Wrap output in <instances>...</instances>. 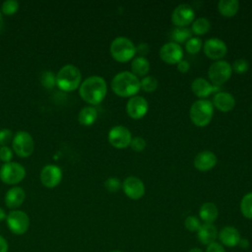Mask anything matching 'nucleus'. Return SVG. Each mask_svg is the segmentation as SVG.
Segmentation results:
<instances>
[{
    "label": "nucleus",
    "mask_w": 252,
    "mask_h": 252,
    "mask_svg": "<svg viewBox=\"0 0 252 252\" xmlns=\"http://www.w3.org/2000/svg\"><path fill=\"white\" fill-rule=\"evenodd\" d=\"M106 93L107 86L105 80L96 75L88 77L79 87V94L81 97L92 106L100 103L104 99Z\"/></svg>",
    "instance_id": "f257e3e1"
},
{
    "label": "nucleus",
    "mask_w": 252,
    "mask_h": 252,
    "mask_svg": "<svg viewBox=\"0 0 252 252\" xmlns=\"http://www.w3.org/2000/svg\"><path fill=\"white\" fill-rule=\"evenodd\" d=\"M111 89L118 96L132 97L141 90L140 80L132 72L123 71L113 77Z\"/></svg>",
    "instance_id": "f03ea898"
},
{
    "label": "nucleus",
    "mask_w": 252,
    "mask_h": 252,
    "mask_svg": "<svg viewBox=\"0 0 252 252\" xmlns=\"http://www.w3.org/2000/svg\"><path fill=\"white\" fill-rule=\"evenodd\" d=\"M82 83L80 69L73 64H66L56 74V86L63 92L77 90Z\"/></svg>",
    "instance_id": "7ed1b4c3"
},
{
    "label": "nucleus",
    "mask_w": 252,
    "mask_h": 252,
    "mask_svg": "<svg viewBox=\"0 0 252 252\" xmlns=\"http://www.w3.org/2000/svg\"><path fill=\"white\" fill-rule=\"evenodd\" d=\"M189 115L191 121L199 127L208 125L214 115V105L208 99H198L192 103Z\"/></svg>",
    "instance_id": "20e7f679"
},
{
    "label": "nucleus",
    "mask_w": 252,
    "mask_h": 252,
    "mask_svg": "<svg viewBox=\"0 0 252 252\" xmlns=\"http://www.w3.org/2000/svg\"><path fill=\"white\" fill-rule=\"evenodd\" d=\"M109 51L112 58L116 61L127 62L134 58L136 54V46L130 38L126 36H117L111 41Z\"/></svg>",
    "instance_id": "39448f33"
},
{
    "label": "nucleus",
    "mask_w": 252,
    "mask_h": 252,
    "mask_svg": "<svg viewBox=\"0 0 252 252\" xmlns=\"http://www.w3.org/2000/svg\"><path fill=\"white\" fill-rule=\"evenodd\" d=\"M26 176V168L19 162H6L0 167V179L3 183L15 185L24 180Z\"/></svg>",
    "instance_id": "423d86ee"
},
{
    "label": "nucleus",
    "mask_w": 252,
    "mask_h": 252,
    "mask_svg": "<svg viewBox=\"0 0 252 252\" xmlns=\"http://www.w3.org/2000/svg\"><path fill=\"white\" fill-rule=\"evenodd\" d=\"M12 148L14 153L20 158L30 157L34 148V142L32 135L27 131H18L14 134L12 141Z\"/></svg>",
    "instance_id": "0eeeda50"
},
{
    "label": "nucleus",
    "mask_w": 252,
    "mask_h": 252,
    "mask_svg": "<svg viewBox=\"0 0 252 252\" xmlns=\"http://www.w3.org/2000/svg\"><path fill=\"white\" fill-rule=\"evenodd\" d=\"M231 73V65L225 60H218L211 64L208 69V76L211 83L218 87L224 84L230 78Z\"/></svg>",
    "instance_id": "6e6552de"
},
{
    "label": "nucleus",
    "mask_w": 252,
    "mask_h": 252,
    "mask_svg": "<svg viewBox=\"0 0 252 252\" xmlns=\"http://www.w3.org/2000/svg\"><path fill=\"white\" fill-rule=\"evenodd\" d=\"M7 226L10 231L16 235H22L26 233L30 227V218L24 212L20 210L11 211L6 218Z\"/></svg>",
    "instance_id": "1a4fd4ad"
},
{
    "label": "nucleus",
    "mask_w": 252,
    "mask_h": 252,
    "mask_svg": "<svg viewBox=\"0 0 252 252\" xmlns=\"http://www.w3.org/2000/svg\"><path fill=\"white\" fill-rule=\"evenodd\" d=\"M108 142L111 146L117 149H124L130 146L132 134L130 130L123 125H116L108 132Z\"/></svg>",
    "instance_id": "9d476101"
},
{
    "label": "nucleus",
    "mask_w": 252,
    "mask_h": 252,
    "mask_svg": "<svg viewBox=\"0 0 252 252\" xmlns=\"http://www.w3.org/2000/svg\"><path fill=\"white\" fill-rule=\"evenodd\" d=\"M62 169L55 164H46L42 167L39 179L42 185L46 188H54L58 186L62 180Z\"/></svg>",
    "instance_id": "9b49d317"
},
{
    "label": "nucleus",
    "mask_w": 252,
    "mask_h": 252,
    "mask_svg": "<svg viewBox=\"0 0 252 252\" xmlns=\"http://www.w3.org/2000/svg\"><path fill=\"white\" fill-rule=\"evenodd\" d=\"M195 19V11L191 5L182 3L176 6L171 14V21L176 27H187Z\"/></svg>",
    "instance_id": "f8f14e48"
},
{
    "label": "nucleus",
    "mask_w": 252,
    "mask_h": 252,
    "mask_svg": "<svg viewBox=\"0 0 252 252\" xmlns=\"http://www.w3.org/2000/svg\"><path fill=\"white\" fill-rule=\"evenodd\" d=\"M122 189L125 195L132 200L142 198L146 191L144 182L137 176H128L125 178L122 183Z\"/></svg>",
    "instance_id": "ddd939ff"
},
{
    "label": "nucleus",
    "mask_w": 252,
    "mask_h": 252,
    "mask_svg": "<svg viewBox=\"0 0 252 252\" xmlns=\"http://www.w3.org/2000/svg\"><path fill=\"white\" fill-rule=\"evenodd\" d=\"M203 49L207 57L217 61L222 58L227 52L225 42L218 37H212L207 39L204 43Z\"/></svg>",
    "instance_id": "4468645a"
},
{
    "label": "nucleus",
    "mask_w": 252,
    "mask_h": 252,
    "mask_svg": "<svg viewBox=\"0 0 252 252\" xmlns=\"http://www.w3.org/2000/svg\"><path fill=\"white\" fill-rule=\"evenodd\" d=\"M159 56L165 63L177 64L180 60H182L183 49L178 43L169 41L160 47Z\"/></svg>",
    "instance_id": "2eb2a0df"
},
{
    "label": "nucleus",
    "mask_w": 252,
    "mask_h": 252,
    "mask_svg": "<svg viewBox=\"0 0 252 252\" xmlns=\"http://www.w3.org/2000/svg\"><path fill=\"white\" fill-rule=\"evenodd\" d=\"M149 104L145 97L134 95L129 98L126 104L127 114L133 119H140L148 112Z\"/></svg>",
    "instance_id": "dca6fc26"
},
{
    "label": "nucleus",
    "mask_w": 252,
    "mask_h": 252,
    "mask_svg": "<svg viewBox=\"0 0 252 252\" xmlns=\"http://www.w3.org/2000/svg\"><path fill=\"white\" fill-rule=\"evenodd\" d=\"M191 89L192 92L200 97V99L209 96L212 93H218L220 91V87L213 85L204 78H196L191 84Z\"/></svg>",
    "instance_id": "f3484780"
},
{
    "label": "nucleus",
    "mask_w": 252,
    "mask_h": 252,
    "mask_svg": "<svg viewBox=\"0 0 252 252\" xmlns=\"http://www.w3.org/2000/svg\"><path fill=\"white\" fill-rule=\"evenodd\" d=\"M217 161H218L217 156L213 152L209 150H205L196 155V157L194 158L193 163L198 170L208 171L217 164Z\"/></svg>",
    "instance_id": "a211bd4d"
},
{
    "label": "nucleus",
    "mask_w": 252,
    "mask_h": 252,
    "mask_svg": "<svg viewBox=\"0 0 252 252\" xmlns=\"http://www.w3.org/2000/svg\"><path fill=\"white\" fill-rule=\"evenodd\" d=\"M213 105L216 106L221 112H228L232 110L235 105L234 96L227 92H218L213 98Z\"/></svg>",
    "instance_id": "6ab92c4d"
},
{
    "label": "nucleus",
    "mask_w": 252,
    "mask_h": 252,
    "mask_svg": "<svg viewBox=\"0 0 252 252\" xmlns=\"http://www.w3.org/2000/svg\"><path fill=\"white\" fill-rule=\"evenodd\" d=\"M26 193L22 187L14 186L10 188L5 194V205L9 209H17L19 208L25 201Z\"/></svg>",
    "instance_id": "aec40b11"
},
{
    "label": "nucleus",
    "mask_w": 252,
    "mask_h": 252,
    "mask_svg": "<svg viewBox=\"0 0 252 252\" xmlns=\"http://www.w3.org/2000/svg\"><path fill=\"white\" fill-rule=\"evenodd\" d=\"M219 238L224 246L227 247H235L238 245L241 236L237 228L234 226H224L221 228V230L219 232Z\"/></svg>",
    "instance_id": "412c9836"
},
{
    "label": "nucleus",
    "mask_w": 252,
    "mask_h": 252,
    "mask_svg": "<svg viewBox=\"0 0 252 252\" xmlns=\"http://www.w3.org/2000/svg\"><path fill=\"white\" fill-rule=\"evenodd\" d=\"M218 230L213 223H203L197 231V238L200 243L204 245H209L217 239Z\"/></svg>",
    "instance_id": "4be33fe9"
},
{
    "label": "nucleus",
    "mask_w": 252,
    "mask_h": 252,
    "mask_svg": "<svg viewBox=\"0 0 252 252\" xmlns=\"http://www.w3.org/2000/svg\"><path fill=\"white\" fill-rule=\"evenodd\" d=\"M199 216L204 223H213L219 216V210L217 205L212 202L204 203L200 207Z\"/></svg>",
    "instance_id": "5701e85b"
},
{
    "label": "nucleus",
    "mask_w": 252,
    "mask_h": 252,
    "mask_svg": "<svg viewBox=\"0 0 252 252\" xmlns=\"http://www.w3.org/2000/svg\"><path fill=\"white\" fill-rule=\"evenodd\" d=\"M96 118H97V111L92 105L83 107L78 114V121L80 122V124L84 126H91L92 124L94 123Z\"/></svg>",
    "instance_id": "b1692460"
},
{
    "label": "nucleus",
    "mask_w": 252,
    "mask_h": 252,
    "mask_svg": "<svg viewBox=\"0 0 252 252\" xmlns=\"http://www.w3.org/2000/svg\"><path fill=\"white\" fill-rule=\"evenodd\" d=\"M150 70V62L146 57L136 56L131 62V71L134 75L145 76Z\"/></svg>",
    "instance_id": "393cba45"
},
{
    "label": "nucleus",
    "mask_w": 252,
    "mask_h": 252,
    "mask_svg": "<svg viewBox=\"0 0 252 252\" xmlns=\"http://www.w3.org/2000/svg\"><path fill=\"white\" fill-rule=\"evenodd\" d=\"M218 9L222 16L233 17L239 9V2L237 0H220L218 3Z\"/></svg>",
    "instance_id": "a878e982"
},
{
    "label": "nucleus",
    "mask_w": 252,
    "mask_h": 252,
    "mask_svg": "<svg viewBox=\"0 0 252 252\" xmlns=\"http://www.w3.org/2000/svg\"><path fill=\"white\" fill-rule=\"evenodd\" d=\"M170 37L175 43H183L192 37V31L187 27H176L171 31Z\"/></svg>",
    "instance_id": "bb28decb"
},
{
    "label": "nucleus",
    "mask_w": 252,
    "mask_h": 252,
    "mask_svg": "<svg viewBox=\"0 0 252 252\" xmlns=\"http://www.w3.org/2000/svg\"><path fill=\"white\" fill-rule=\"evenodd\" d=\"M210 29H211L210 21L207 18L200 17L193 21L191 31L193 33H195L197 35H201V34H205L207 32H209Z\"/></svg>",
    "instance_id": "cd10ccee"
},
{
    "label": "nucleus",
    "mask_w": 252,
    "mask_h": 252,
    "mask_svg": "<svg viewBox=\"0 0 252 252\" xmlns=\"http://www.w3.org/2000/svg\"><path fill=\"white\" fill-rule=\"evenodd\" d=\"M240 211L246 219L252 220V192L245 194L241 199Z\"/></svg>",
    "instance_id": "c85d7f7f"
},
{
    "label": "nucleus",
    "mask_w": 252,
    "mask_h": 252,
    "mask_svg": "<svg viewBox=\"0 0 252 252\" xmlns=\"http://www.w3.org/2000/svg\"><path fill=\"white\" fill-rule=\"evenodd\" d=\"M158 86V82L153 76H146L142 80H140V87H141V90H143L144 92H148V93L154 92L157 90Z\"/></svg>",
    "instance_id": "c756f323"
},
{
    "label": "nucleus",
    "mask_w": 252,
    "mask_h": 252,
    "mask_svg": "<svg viewBox=\"0 0 252 252\" xmlns=\"http://www.w3.org/2000/svg\"><path fill=\"white\" fill-rule=\"evenodd\" d=\"M202 45L203 42L201 38H199L198 36H192L185 42V49L190 54H196L201 50Z\"/></svg>",
    "instance_id": "7c9ffc66"
},
{
    "label": "nucleus",
    "mask_w": 252,
    "mask_h": 252,
    "mask_svg": "<svg viewBox=\"0 0 252 252\" xmlns=\"http://www.w3.org/2000/svg\"><path fill=\"white\" fill-rule=\"evenodd\" d=\"M40 82L45 89H52L56 85V76L52 71H43L40 76Z\"/></svg>",
    "instance_id": "2f4dec72"
},
{
    "label": "nucleus",
    "mask_w": 252,
    "mask_h": 252,
    "mask_svg": "<svg viewBox=\"0 0 252 252\" xmlns=\"http://www.w3.org/2000/svg\"><path fill=\"white\" fill-rule=\"evenodd\" d=\"M19 9V2L17 0H6L3 2L1 7V12L6 16H11L15 14Z\"/></svg>",
    "instance_id": "473e14b6"
},
{
    "label": "nucleus",
    "mask_w": 252,
    "mask_h": 252,
    "mask_svg": "<svg viewBox=\"0 0 252 252\" xmlns=\"http://www.w3.org/2000/svg\"><path fill=\"white\" fill-rule=\"evenodd\" d=\"M184 226L191 232H197L201 226L200 220L195 216H188L184 220Z\"/></svg>",
    "instance_id": "72a5a7b5"
},
{
    "label": "nucleus",
    "mask_w": 252,
    "mask_h": 252,
    "mask_svg": "<svg viewBox=\"0 0 252 252\" xmlns=\"http://www.w3.org/2000/svg\"><path fill=\"white\" fill-rule=\"evenodd\" d=\"M121 186V181L117 177H109L104 181V187L108 192H117Z\"/></svg>",
    "instance_id": "f704fd0d"
},
{
    "label": "nucleus",
    "mask_w": 252,
    "mask_h": 252,
    "mask_svg": "<svg viewBox=\"0 0 252 252\" xmlns=\"http://www.w3.org/2000/svg\"><path fill=\"white\" fill-rule=\"evenodd\" d=\"M14 138V133L11 129L4 128L0 130V147L8 146L10 143H12Z\"/></svg>",
    "instance_id": "c9c22d12"
},
{
    "label": "nucleus",
    "mask_w": 252,
    "mask_h": 252,
    "mask_svg": "<svg viewBox=\"0 0 252 252\" xmlns=\"http://www.w3.org/2000/svg\"><path fill=\"white\" fill-rule=\"evenodd\" d=\"M232 70L237 73V74H243L245 73L248 68H249V64H248V61L245 60V59H242V58H239V59H236L232 66H231Z\"/></svg>",
    "instance_id": "e433bc0d"
},
{
    "label": "nucleus",
    "mask_w": 252,
    "mask_h": 252,
    "mask_svg": "<svg viewBox=\"0 0 252 252\" xmlns=\"http://www.w3.org/2000/svg\"><path fill=\"white\" fill-rule=\"evenodd\" d=\"M146 146H147L146 140L140 136L132 138L131 143H130V147L134 152H142V151H144Z\"/></svg>",
    "instance_id": "4c0bfd02"
},
{
    "label": "nucleus",
    "mask_w": 252,
    "mask_h": 252,
    "mask_svg": "<svg viewBox=\"0 0 252 252\" xmlns=\"http://www.w3.org/2000/svg\"><path fill=\"white\" fill-rule=\"evenodd\" d=\"M13 158V151L9 148V146L0 147V160L4 163L10 162Z\"/></svg>",
    "instance_id": "58836bf2"
},
{
    "label": "nucleus",
    "mask_w": 252,
    "mask_h": 252,
    "mask_svg": "<svg viewBox=\"0 0 252 252\" xmlns=\"http://www.w3.org/2000/svg\"><path fill=\"white\" fill-rule=\"evenodd\" d=\"M149 51H150V47H149V44L146 42H141L138 44V46H136V52L139 53V56L146 57Z\"/></svg>",
    "instance_id": "ea45409f"
},
{
    "label": "nucleus",
    "mask_w": 252,
    "mask_h": 252,
    "mask_svg": "<svg viewBox=\"0 0 252 252\" xmlns=\"http://www.w3.org/2000/svg\"><path fill=\"white\" fill-rule=\"evenodd\" d=\"M206 252H225V250L221 244L215 241L207 246Z\"/></svg>",
    "instance_id": "a19ab883"
},
{
    "label": "nucleus",
    "mask_w": 252,
    "mask_h": 252,
    "mask_svg": "<svg viewBox=\"0 0 252 252\" xmlns=\"http://www.w3.org/2000/svg\"><path fill=\"white\" fill-rule=\"evenodd\" d=\"M177 69L179 72L181 73H186L189 71L190 69V63L187 61V60H180L178 63H177Z\"/></svg>",
    "instance_id": "79ce46f5"
},
{
    "label": "nucleus",
    "mask_w": 252,
    "mask_h": 252,
    "mask_svg": "<svg viewBox=\"0 0 252 252\" xmlns=\"http://www.w3.org/2000/svg\"><path fill=\"white\" fill-rule=\"evenodd\" d=\"M0 252H8V242L2 235H0Z\"/></svg>",
    "instance_id": "37998d69"
},
{
    "label": "nucleus",
    "mask_w": 252,
    "mask_h": 252,
    "mask_svg": "<svg viewBox=\"0 0 252 252\" xmlns=\"http://www.w3.org/2000/svg\"><path fill=\"white\" fill-rule=\"evenodd\" d=\"M238 245H239L241 248L246 249V248H248V246H249V241H248V239H246V238H241L240 241H239V243H238Z\"/></svg>",
    "instance_id": "c03bdc74"
},
{
    "label": "nucleus",
    "mask_w": 252,
    "mask_h": 252,
    "mask_svg": "<svg viewBox=\"0 0 252 252\" xmlns=\"http://www.w3.org/2000/svg\"><path fill=\"white\" fill-rule=\"evenodd\" d=\"M6 218H7V214H6V212L4 211V209L0 208V221H2V220H6Z\"/></svg>",
    "instance_id": "a18cd8bd"
},
{
    "label": "nucleus",
    "mask_w": 252,
    "mask_h": 252,
    "mask_svg": "<svg viewBox=\"0 0 252 252\" xmlns=\"http://www.w3.org/2000/svg\"><path fill=\"white\" fill-rule=\"evenodd\" d=\"M3 28H4V19L2 16V12L0 11V32L3 31Z\"/></svg>",
    "instance_id": "49530a36"
},
{
    "label": "nucleus",
    "mask_w": 252,
    "mask_h": 252,
    "mask_svg": "<svg viewBox=\"0 0 252 252\" xmlns=\"http://www.w3.org/2000/svg\"><path fill=\"white\" fill-rule=\"evenodd\" d=\"M188 252H203V251L200 248H192Z\"/></svg>",
    "instance_id": "de8ad7c7"
},
{
    "label": "nucleus",
    "mask_w": 252,
    "mask_h": 252,
    "mask_svg": "<svg viewBox=\"0 0 252 252\" xmlns=\"http://www.w3.org/2000/svg\"><path fill=\"white\" fill-rule=\"evenodd\" d=\"M110 252H122V251H120V250H113V251H110Z\"/></svg>",
    "instance_id": "09e8293b"
}]
</instances>
